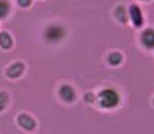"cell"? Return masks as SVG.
Wrapping results in <instances>:
<instances>
[{"label":"cell","instance_id":"obj_5","mask_svg":"<svg viewBox=\"0 0 154 134\" xmlns=\"http://www.w3.org/2000/svg\"><path fill=\"white\" fill-rule=\"evenodd\" d=\"M18 123L26 130H32L36 126L35 120L31 117L27 116V115H21V116L18 117Z\"/></svg>","mask_w":154,"mask_h":134},{"label":"cell","instance_id":"obj_9","mask_svg":"<svg viewBox=\"0 0 154 134\" xmlns=\"http://www.w3.org/2000/svg\"><path fill=\"white\" fill-rule=\"evenodd\" d=\"M10 5L5 0H0V18H5L9 13Z\"/></svg>","mask_w":154,"mask_h":134},{"label":"cell","instance_id":"obj_8","mask_svg":"<svg viewBox=\"0 0 154 134\" xmlns=\"http://www.w3.org/2000/svg\"><path fill=\"white\" fill-rule=\"evenodd\" d=\"M0 46L5 49H9L12 46V39H11L10 35L8 33L0 34Z\"/></svg>","mask_w":154,"mask_h":134},{"label":"cell","instance_id":"obj_6","mask_svg":"<svg viewBox=\"0 0 154 134\" xmlns=\"http://www.w3.org/2000/svg\"><path fill=\"white\" fill-rule=\"evenodd\" d=\"M23 70H24V65L22 64V63H16V64H14L11 67H9L7 74H8L9 77L16 78V77H18V76L22 75Z\"/></svg>","mask_w":154,"mask_h":134},{"label":"cell","instance_id":"obj_1","mask_svg":"<svg viewBox=\"0 0 154 134\" xmlns=\"http://www.w3.org/2000/svg\"><path fill=\"white\" fill-rule=\"evenodd\" d=\"M98 102L101 107L105 108H112L119 103V94L116 91L111 90V89H107L100 92L99 96H98Z\"/></svg>","mask_w":154,"mask_h":134},{"label":"cell","instance_id":"obj_7","mask_svg":"<svg viewBox=\"0 0 154 134\" xmlns=\"http://www.w3.org/2000/svg\"><path fill=\"white\" fill-rule=\"evenodd\" d=\"M142 42L146 44V46L152 48L154 43V36H153V30L151 29H148L143 33L142 35Z\"/></svg>","mask_w":154,"mask_h":134},{"label":"cell","instance_id":"obj_3","mask_svg":"<svg viewBox=\"0 0 154 134\" xmlns=\"http://www.w3.org/2000/svg\"><path fill=\"white\" fill-rule=\"evenodd\" d=\"M129 12H131V20H133V23L136 26L141 25L143 18H142V14H141L140 9H139L136 5H131V8H129Z\"/></svg>","mask_w":154,"mask_h":134},{"label":"cell","instance_id":"obj_13","mask_svg":"<svg viewBox=\"0 0 154 134\" xmlns=\"http://www.w3.org/2000/svg\"><path fill=\"white\" fill-rule=\"evenodd\" d=\"M17 1L22 7H27L31 3V0H17Z\"/></svg>","mask_w":154,"mask_h":134},{"label":"cell","instance_id":"obj_10","mask_svg":"<svg viewBox=\"0 0 154 134\" xmlns=\"http://www.w3.org/2000/svg\"><path fill=\"white\" fill-rule=\"evenodd\" d=\"M122 61V55L119 53V52H114V53H111L110 56H109V62L112 65H118L120 64Z\"/></svg>","mask_w":154,"mask_h":134},{"label":"cell","instance_id":"obj_11","mask_svg":"<svg viewBox=\"0 0 154 134\" xmlns=\"http://www.w3.org/2000/svg\"><path fill=\"white\" fill-rule=\"evenodd\" d=\"M116 14V18H118L121 22H123V23H125V22L127 21V18H126V13H125V10H124L123 7H119Z\"/></svg>","mask_w":154,"mask_h":134},{"label":"cell","instance_id":"obj_12","mask_svg":"<svg viewBox=\"0 0 154 134\" xmlns=\"http://www.w3.org/2000/svg\"><path fill=\"white\" fill-rule=\"evenodd\" d=\"M7 103H8V95L5 92H0V111L5 109Z\"/></svg>","mask_w":154,"mask_h":134},{"label":"cell","instance_id":"obj_14","mask_svg":"<svg viewBox=\"0 0 154 134\" xmlns=\"http://www.w3.org/2000/svg\"><path fill=\"white\" fill-rule=\"evenodd\" d=\"M85 100L88 101V102H93V101H94V95H93L92 93H88V94L85 95Z\"/></svg>","mask_w":154,"mask_h":134},{"label":"cell","instance_id":"obj_2","mask_svg":"<svg viewBox=\"0 0 154 134\" xmlns=\"http://www.w3.org/2000/svg\"><path fill=\"white\" fill-rule=\"evenodd\" d=\"M65 36V30L62 26L52 25L48 27L45 30V38L49 41H57Z\"/></svg>","mask_w":154,"mask_h":134},{"label":"cell","instance_id":"obj_4","mask_svg":"<svg viewBox=\"0 0 154 134\" xmlns=\"http://www.w3.org/2000/svg\"><path fill=\"white\" fill-rule=\"evenodd\" d=\"M59 94L62 96L63 100L67 101V102H71L75 100V91L70 85H63L60 90H59Z\"/></svg>","mask_w":154,"mask_h":134}]
</instances>
